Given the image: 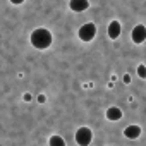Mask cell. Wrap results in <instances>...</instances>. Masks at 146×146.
<instances>
[{
	"label": "cell",
	"instance_id": "6da1fadb",
	"mask_svg": "<svg viewBox=\"0 0 146 146\" xmlns=\"http://www.w3.org/2000/svg\"><path fill=\"white\" fill-rule=\"evenodd\" d=\"M29 41H31V45H33L35 48L45 50V48H48V46L52 45L53 38H52V33H50L46 28H36V29L31 33Z\"/></svg>",
	"mask_w": 146,
	"mask_h": 146
},
{
	"label": "cell",
	"instance_id": "7a4b0ae2",
	"mask_svg": "<svg viewBox=\"0 0 146 146\" xmlns=\"http://www.w3.org/2000/svg\"><path fill=\"white\" fill-rule=\"evenodd\" d=\"M74 137H76V143L79 146H90L91 141H93V132H91L90 127H79L76 131V136Z\"/></svg>",
	"mask_w": 146,
	"mask_h": 146
},
{
	"label": "cell",
	"instance_id": "3957f363",
	"mask_svg": "<svg viewBox=\"0 0 146 146\" xmlns=\"http://www.w3.org/2000/svg\"><path fill=\"white\" fill-rule=\"evenodd\" d=\"M78 36H79L81 41H91V40L96 36V26H95L93 23L83 24V26L79 28V31H78Z\"/></svg>",
	"mask_w": 146,
	"mask_h": 146
},
{
	"label": "cell",
	"instance_id": "277c9868",
	"mask_svg": "<svg viewBox=\"0 0 146 146\" xmlns=\"http://www.w3.org/2000/svg\"><path fill=\"white\" fill-rule=\"evenodd\" d=\"M131 40H132V43L141 45V43L146 40V26L136 24V26L132 28V31H131Z\"/></svg>",
	"mask_w": 146,
	"mask_h": 146
},
{
	"label": "cell",
	"instance_id": "5b68a950",
	"mask_svg": "<svg viewBox=\"0 0 146 146\" xmlns=\"http://www.w3.org/2000/svg\"><path fill=\"white\" fill-rule=\"evenodd\" d=\"M90 7V2L88 0H70L69 2V9L72 12H83Z\"/></svg>",
	"mask_w": 146,
	"mask_h": 146
},
{
	"label": "cell",
	"instance_id": "8992f818",
	"mask_svg": "<svg viewBox=\"0 0 146 146\" xmlns=\"http://www.w3.org/2000/svg\"><path fill=\"white\" fill-rule=\"evenodd\" d=\"M124 136H125L127 139H137V137L141 136V127H139L137 124H131V125H127V127L124 129Z\"/></svg>",
	"mask_w": 146,
	"mask_h": 146
},
{
	"label": "cell",
	"instance_id": "52a82bcc",
	"mask_svg": "<svg viewBox=\"0 0 146 146\" xmlns=\"http://www.w3.org/2000/svg\"><path fill=\"white\" fill-rule=\"evenodd\" d=\"M107 33H108L110 40H117V38L120 36V33H122L120 23H119V21H112V23L108 24V29H107Z\"/></svg>",
	"mask_w": 146,
	"mask_h": 146
},
{
	"label": "cell",
	"instance_id": "ba28073f",
	"mask_svg": "<svg viewBox=\"0 0 146 146\" xmlns=\"http://www.w3.org/2000/svg\"><path fill=\"white\" fill-rule=\"evenodd\" d=\"M105 115H107L108 120H120L122 119V110L119 107H110V108H107Z\"/></svg>",
	"mask_w": 146,
	"mask_h": 146
},
{
	"label": "cell",
	"instance_id": "9c48e42d",
	"mask_svg": "<svg viewBox=\"0 0 146 146\" xmlns=\"http://www.w3.org/2000/svg\"><path fill=\"white\" fill-rule=\"evenodd\" d=\"M48 146H65V141H64L62 136L53 134V136H50V139H48Z\"/></svg>",
	"mask_w": 146,
	"mask_h": 146
},
{
	"label": "cell",
	"instance_id": "30bf717a",
	"mask_svg": "<svg viewBox=\"0 0 146 146\" xmlns=\"http://www.w3.org/2000/svg\"><path fill=\"white\" fill-rule=\"evenodd\" d=\"M136 72H137V76H139L141 79H146V65H143V64L137 65V70H136Z\"/></svg>",
	"mask_w": 146,
	"mask_h": 146
},
{
	"label": "cell",
	"instance_id": "8fae6325",
	"mask_svg": "<svg viewBox=\"0 0 146 146\" xmlns=\"http://www.w3.org/2000/svg\"><path fill=\"white\" fill-rule=\"evenodd\" d=\"M36 100H38V103H45V102H46V96H45V95H38Z\"/></svg>",
	"mask_w": 146,
	"mask_h": 146
},
{
	"label": "cell",
	"instance_id": "7c38bea8",
	"mask_svg": "<svg viewBox=\"0 0 146 146\" xmlns=\"http://www.w3.org/2000/svg\"><path fill=\"white\" fill-rule=\"evenodd\" d=\"M23 100H24V102H31V95H29V93H24V95H23Z\"/></svg>",
	"mask_w": 146,
	"mask_h": 146
},
{
	"label": "cell",
	"instance_id": "4fadbf2b",
	"mask_svg": "<svg viewBox=\"0 0 146 146\" xmlns=\"http://www.w3.org/2000/svg\"><path fill=\"white\" fill-rule=\"evenodd\" d=\"M124 83H125V84L131 83V76H129V74H124Z\"/></svg>",
	"mask_w": 146,
	"mask_h": 146
}]
</instances>
